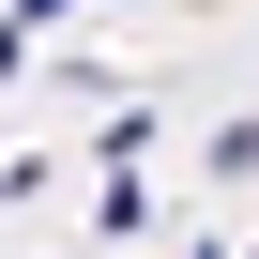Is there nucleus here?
<instances>
[{
    "mask_svg": "<svg viewBox=\"0 0 259 259\" xmlns=\"http://www.w3.org/2000/svg\"><path fill=\"white\" fill-rule=\"evenodd\" d=\"M46 16H76V0H16V31H46Z\"/></svg>",
    "mask_w": 259,
    "mask_h": 259,
    "instance_id": "nucleus-1",
    "label": "nucleus"
}]
</instances>
